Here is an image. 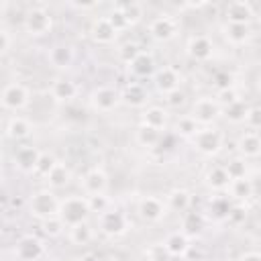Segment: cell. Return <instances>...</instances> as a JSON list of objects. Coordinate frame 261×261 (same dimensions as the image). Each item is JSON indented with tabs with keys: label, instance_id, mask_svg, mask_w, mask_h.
Listing matches in <instances>:
<instances>
[{
	"label": "cell",
	"instance_id": "obj_1",
	"mask_svg": "<svg viewBox=\"0 0 261 261\" xmlns=\"http://www.w3.org/2000/svg\"><path fill=\"white\" fill-rule=\"evenodd\" d=\"M59 200L55 196L53 190H37L31 198H29V214L37 220H47L51 216H57L59 214Z\"/></svg>",
	"mask_w": 261,
	"mask_h": 261
},
{
	"label": "cell",
	"instance_id": "obj_2",
	"mask_svg": "<svg viewBox=\"0 0 261 261\" xmlns=\"http://www.w3.org/2000/svg\"><path fill=\"white\" fill-rule=\"evenodd\" d=\"M90 212L92 210H90L88 198H84V196H67L59 204V216L67 226H75V224L88 222Z\"/></svg>",
	"mask_w": 261,
	"mask_h": 261
},
{
	"label": "cell",
	"instance_id": "obj_3",
	"mask_svg": "<svg viewBox=\"0 0 261 261\" xmlns=\"http://www.w3.org/2000/svg\"><path fill=\"white\" fill-rule=\"evenodd\" d=\"M22 27L27 31V35L31 37H43L47 33H51L53 29V16L47 8L43 6H33L24 12V18H22Z\"/></svg>",
	"mask_w": 261,
	"mask_h": 261
},
{
	"label": "cell",
	"instance_id": "obj_4",
	"mask_svg": "<svg viewBox=\"0 0 261 261\" xmlns=\"http://www.w3.org/2000/svg\"><path fill=\"white\" fill-rule=\"evenodd\" d=\"M192 143H194L198 153H202L206 157H212L222 149V133L214 126H206V128H200L196 133Z\"/></svg>",
	"mask_w": 261,
	"mask_h": 261
},
{
	"label": "cell",
	"instance_id": "obj_5",
	"mask_svg": "<svg viewBox=\"0 0 261 261\" xmlns=\"http://www.w3.org/2000/svg\"><path fill=\"white\" fill-rule=\"evenodd\" d=\"M29 102H31V92H29V88L24 84L12 82L2 90V106H4V110L18 112V110L27 108Z\"/></svg>",
	"mask_w": 261,
	"mask_h": 261
},
{
	"label": "cell",
	"instance_id": "obj_6",
	"mask_svg": "<svg viewBox=\"0 0 261 261\" xmlns=\"http://www.w3.org/2000/svg\"><path fill=\"white\" fill-rule=\"evenodd\" d=\"M100 230L106 234V237H122L128 232L130 228V222H128V216L120 210H114L110 208L108 212L100 214Z\"/></svg>",
	"mask_w": 261,
	"mask_h": 261
},
{
	"label": "cell",
	"instance_id": "obj_7",
	"mask_svg": "<svg viewBox=\"0 0 261 261\" xmlns=\"http://www.w3.org/2000/svg\"><path fill=\"white\" fill-rule=\"evenodd\" d=\"M122 100V94L118 92V90H114V88H110V86H98V88H94L92 90V94H90V104H92V108L96 110V112H112L116 106H118V102Z\"/></svg>",
	"mask_w": 261,
	"mask_h": 261
},
{
	"label": "cell",
	"instance_id": "obj_8",
	"mask_svg": "<svg viewBox=\"0 0 261 261\" xmlns=\"http://www.w3.org/2000/svg\"><path fill=\"white\" fill-rule=\"evenodd\" d=\"M222 114V106L212 96H202L192 104V116L198 124H212Z\"/></svg>",
	"mask_w": 261,
	"mask_h": 261
},
{
	"label": "cell",
	"instance_id": "obj_9",
	"mask_svg": "<svg viewBox=\"0 0 261 261\" xmlns=\"http://www.w3.org/2000/svg\"><path fill=\"white\" fill-rule=\"evenodd\" d=\"M177 33H179V22L171 14H159L149 24V35L159 43H167L175 39Z\"/></svg>",
	"mask_w": 261,
	"mask_h": 261
},
{
	"label": "cell",
	"instance_id": "obj_10",
	"mask_svg": "<svg viewBox=\"0 0 261 261\" xmlns=\"http://www.w3.org/2000/svg\"><path fill=\"white\" fill-rule=\"evenodd\" d=\"M14 255L18 261H39L45 255V245L39 237L24 234L22 239H18L14 247Z\"/></svg>",
	"mask_w": 261,
	"mask_h": 261
},
{
	"label": "cell",
	"instance_id": "obj_11",
	"mask_svg": "<svg viewBox=\"0 0 261 261\" xmlns=\"http://www.w3.org/2000/svg\"><path fill=\"white\" fill-rule=\"evenodd\" d=\"M167 204L157 196H143L137 204V212L145 222H159L165 216Z\"/></svg>",
	"mask_w": 261,
	"mask_h": 261
},
{
	"label": "cell",
	"instance_id": "obj_12",
	"mask_svg": "<svg viewBox=\"0 0 261 261\" xmlns=\"http://www.w3.org/2000/svg\"><path fill=\"white\" fill-rule=\"evenodd\" d=\"M186 51L194 61H208L214 55V43L206 35H192L186 43Z\"/></svg>",
	"mask_w": 261,
	"mask_h": 261
},
{
	"label": "cell",
	"instance_id": "obj_13",
	"mask_svg": "<svg viewBox=\"0 0 261 261\" xmlns=\"http://www.w3.org/2000/svg\"><path fill=\"white\" fill-rule=\"evenodd\" d=\"M90 37H92L94 43H98V45H110V43H114V39L118 37V31L114 29V24L110 22L108 16H98V18L92 20Z\"/></svg>",
	"mask_w": 261,
	"mask_h": 261
},
{
	"label": "cell",
	"instance_id": "obj_14",
	"mask_svg": "<svg viewBox=\"0 0 261 261\" xmlns=\"http://www.w3.org/2000/svg\"><path fill=\"white\" fill-rule=\"evenodd\" d=\"M82 188L88 196H94V194H106L108 190V175L102 167H92L84 173L82 177Z\"/></svg>",
	"mask_w": 261,
	"mask_h": 261
},
{
	"label": "cell",
	"instance_id": "obj_15",
	"mask_svg": "<svg viewBox=\"0 0 261 261\" xmlns=\"http://www.w3.org/2000/svg\"><path fill=\"white\" fill-rule=\"evenodd\" d=\"M153 77H155V86L161 94H169L173 90H179V86H181V73L171 65L159 67Z\"/></svg>",
	"mask_w": 261,
	"mask_h": 261
},
{
	"label": "cell",
	"instance_id": "obj_16",
	"mask_svg": "<svg viewBox=\"0 0 261 261\" xmlns=\"http://www.w3.org/2000/svg\"><path fill=\"white\" fill-rule=\"evenodd\" d=\"M163 251L173 257V259H181L188 255L190 251V234H186L184 230H175V232H169L163 241Z\"/></svg>",
	"mask_w": 261,
	"mask_h": 261
},
{
	"label": "cell",
	"instance_id": "obj_17",
	"mask_svg": "<svg viewBox=\"0 0 261 261\" xmlns=\"http://www.w3.org/2000/svg\"><path fill=\"white\" fill-rule=\"evenodd\" d=\"M224 16H226V22H234V24H249L255 16V10L251 6V2L247 0H234L226 6L224 10Z\"/></svg>",
	"mask_w": 261,
	"mask_h": 261
},
{
	"label": "cell",
	"instance_id": "obj_18",
	"mask_svg": "<svg viewBox=\"0 0 261 261\" xmlns=\"http://www.w3.org/2000/svg\"><path fill=\"white\" fill-rule=\"evenodd\" d=\"M33 122L29 120V118H24V116H10L8 120H6V124H4V133H6V137L8 139H12V141H24V139H29L31 135H33Z\"/></svg>",
	"mask_w": 261,
	"mask_h": 261
},
{
	"label": "cell",
	"instance_id": "obj_19",
	"mask_svg": "<svg viewBox=\"0 0 261 261\" xmlns=\"http://www.w3.org/2000/svg\"><path fill=\"white\" fill-rule=\"evenodd\" d=\"M47 59H49V63H51L53 67H57V69H69V67L73 65L75 53H73V49H71L67 43H57V45H53V47L49 49Z\"/></svg>",
	"mask_w": 261,
	"mask_h": 261
},
{
	"label": "cell",
	"instance_id": "obj_20",
	"mask_svg": "<svg viewBox=\"0 0 261 261\" xmlns=\"http://www.w3.org/2000/svg\"><path fill=\"white\" fill-rule=\"evenodd\" d=\"M77 96V86L73 80L69 77H57L53 84H51V98L55 102H71L73 98Z\"/></svg>",
	"mask_w": 261,
	"mask_h": 261
},
{
	"label": "cell",
	"instance_id": "obj_21",
	"mask_svg": "<svg viewBox=\"0 0 261 261\" xmlns=\"http://www.w3.org/2000/svg\"><path fill=\"white\" fill-rule=\"evenodd\" d=\"M41 157V151L37 147H31V145H24L20 147L16 153H14V163L20 171L24 173H33L35 167H37V161Z\"/></svg>",
	"mask_w": 261,
	"mask_h": 261
},
{
	"label": "cell",
	"instance_id": "obj_22",
	"mask_svg": "<svg viewBox=\"0 0 261 261\" xmlns=\"http://www.w3.org/2000/svg\"><path fill=\"white\" fill-rule=\"evenodd\" d=\"M128 69L135 77H149V75H155V59L149 51H141L130 63H128Z\"/></svg>",
	"mask_w": 261,
	"mask_h": 261
},
{
	"label": "cell",
	"instance_id": "obj_23",
	"mask_svg": "<svg viewBox=\"0 0 261 261\" xmlns=\"http://www.w3.org/2000/svg\"><path fill=\"white\" fill-rule=\"evenodd\" d=\"M141 124L151 126V128H155V130L161 133L167 126V110L161 108V106H149V108H145L143 114H141Z\"/></svg>",
	"mask_w": 261,
	"mask_h": 261
},
{
	"label": "cell",
	"instance_id": "obj_24",
	"mask_svg": "<svg viewBox=\"0 0 261 261\" xmlns=\"http://www.w3.org/2000/svg\"><path fill=\"white\" fill-rule=\"evenodd\" d=\"M122 100H124L128 106H137V108H139V106H145V104H147L149 92L145 90L143 84L130 82V84H126L124 90H122Z\"/></svg>",
	"mask_w": 261,
	"mask_h": 261
},
{
	"label": "cell",
	"instance_id": "obj_25",
	"mask_svg": "<svg viewBox=\"0 0 261 261\" xmlns=\"http://www.w3.org/2000/svg\"><path fill=\"white\" fill-rule=\"evenodd\" d=\"M206 186L210 188V190H214V192H224V190H228V186H230V177H228V173H226V169H224V165H214V167H210L208 171H206Z\"/></svg>",
	"mask_w": 261,
	"mask_h": 261
},
{
	"label": "cell",
	"instance_id": "obj_26",
	"mask_svg": "<svg viewBox=\"0 0 261 261\" xmlns=\"http://www.w3.org/2000/svg\"><path fill=\"white\" fill-rule=\"evenodd\" d=\"M237 149H239V153L243 155V157H257V155H261V137L257 135V133H245V135H241L239 137V141H237Z\"/></svg>",
	"mask_w": 261,
	"mask_h": 261
},
{
	"label": "cell",
	"instance_id": "obj_27",
	"mask_svg": "<svg viewBox=\"0 0 261 261\" xmlns=\"http://www.w3.org/2000/svg\"><path fill=\"white\" fill-rule=\"evenodd\" d=\"M222 31H224V39H226L230 45H234V47L245 45V43H249V39H251V27H249V24L226 22Z\"/></svg>",
	"mask_w": 261,
	"mask_h": 261
},
{
	"label": "cell",
	"instance_id": "obj_28",
	"mask_svg": "<svg viewBox=\"0 0 261 261\" xmlns=\"http://www.w3.org/2000/svg\"><path fill=\"white\" fill-rule=\"evenodd\" d=\"M165 204H167L169 210L186 214L190 210V206H192V194L188 190H184V188H175V190H171L167 194V202Z\"/></svg>",
	"mask_w": 261,
	"mask_h": 261
},
{
	"label": "cell",
	"instance_id": "obj_29",
	"mask_svg": "<svg viewBox=\"0 0 261 261\" xmlns=\"http://www.w3.org/2000/svg\"><path fill=\"white\" fill-rule=\"evenodd\" d=\"M228 190H230V196H232L234 200L245 202V200H249V198L253 196L255 186H253V181H251L249 177H241V179H232L230 186H228Z\"/></svg>",
	"mask_w": 261,
	"mask_h": 261
},
{
	"label": "cell",
	"instance_id": "obj_30",
	"mask_svg": "<svg viewBox=\"0 0 261 261\" xmlns=\"http://www.w3.org/2000/svg\"><path fill=\"white\" fill-rule=\"evenodd\" d=\"M69 179H71V171H69V167L65 165V163H57L55 165V169L47 175V184L53 188V190H59V188H65L67 184H69Z\"/></svg>",
	"mask_w": 261,
	"mask_h": 261
},
{
	"label": "cell",
	"instance_id": "obj_31",
	"mask_svg": "<svg viewBox=\"0 0 261 261\" xmlns=\"http://www.w3.org/2000/svg\"><path fill=\"white\" fill-rule=\"evenodd\" d=\"M232 204L228 202L226 196H214L210 202H208V212L214 220H226L228 218V212H230Z\"/></svg>",
	"mask_w": 261,
	"mask_h": 261
},
{
	"label": "cell",
	"instance_id": "obj_32",
	"mask_svg": "<svg viewBox=\"0 0 261 261\" xmlns=\"http://www.w3.org/2000/svg\"><path fill=\"white\" fill-rule=\"evenodd\" d=\"M249 108H251V106H247V104H245V100H237V102H232V104L224 106V108H222V114L226 116V120H228V122L239 124V122H245Z\"/></svg>",
	"mask_w": 261,
	"mask_h": 261
},
{
	"label": "cell",
	"instance_id": "obj_33",
	"mask_svg": "<svg viewBox=\"0 0 261 261\" xmlns=\"http://www.w3.org/2000/svg\"><path fill=\"white\" fill-rule=\"evenodd\" d=\"M92 239H94V230H92L90 222H82V224L69 226V241H71L73 245L84 247V245H88Z\"/></svg>",
	"mask_w": 261,
	"mask_h": 261
},
{
	"label": "cell",
	"instance_id": "obj_34",
	"mask_svg": "<svg viewBox=\"0 0 261 261\" xmlns=\"http://www.w3.org/2000/svg\"><path fill=\"white\" fill-rule=\"evenodd\" d=\"M135 139L141 147H155L159 141H161V133L151 128V126H145V124H139L137 133H135Z\"/></svg>",
	"mask_w": 261,
	"mask_h": 261
},
{
	"label": "cell",
	"instance_id": "obj_35",
	"mask_svg": "<svg viewBox=\"0 0 261 261\" xmlns=\"http://www.w3.org/2000/svg\"><path fill=\"white\" fill-rule=\"evenodd\" d=\"M198 130H200V124L196 122V118L192 114H186L175 122V133L184 139H194Z\"/></svg>",
	"mask_w": 261,
	"mask_h": 261
},
{
	"label": "cell",
	"instance_id": "obj_36",
	"mask_svg": "<svg viewBox=\"0 0 261 261\" xmlns=\"http://www.w3.org/2000/svg\"><path fill=\"white\" fill-rule=\"evenodd\" d=\"M59 161H57V157L53 155V153H47V151H41V157H39V161H37V167H35V175H39V177H45L47 179V175L55 169V165H57Z\"/></svg>",
	"mask_w": 261,
	"mask_h": 261
},
{
	"label": "cell",
	"instance_id": "obj_37",
	"mask_svg": "<svg viewBox=\"0 0 261 261\" xmlns=\"http://www.w3.org/2000/svg\"><path fill=\"white\" fill-rule=\"evenodd\" d=\"M118 8L122 10V14L126 16L130 27H135L143 18V4H139V2H122V4H118Z\"/></svg>",
	"mask_w": 261,
	"mask_h": 261
},
{
	"label": "cell",
	"instance_id": "obj_38",
	"mask_svg": "<svg viewBox=\"0 0 261 261\" xmlns=\"http://www.w3.org/2000/svg\"><path fill=\"white\" fill-rule=\"evenodd\" d=\"M204 228V214L200 212H186L184 214V232L194 234Z\"/></svg>",
	"mask_w": 261,
	"mask_h": 261
},
{
	"label": "cell",
	"instance_id": "obj_39",
	"mask_svg": "<svg viewBox=\"0 0 261 261\" xmlns=\"http://www.w3.org/2000/svg\"><path fill=\"white\" fill-rule=\"evenodd\" d=\"M224 169H226V173H228L230 181H232V179L247 177V163H245V159H241V157H234V159L226 161Z\"/></svg>",
	"mask_w": 261,
	"mask_h": 261
},
{
	"label": "cell",
	"instance_id": "obj_40",
	"mask_svg": "<svg viewBox=\"0 0 261 261\" xmlns=\"http://www.w3.org/2000/svg\"><path fill=\"white\" fill-rule=\"evenodd\" d=\"M65 226H67V224L61 220L59 214H57V216H51V218H47V220L41 222V228H43V232H45L47 237H59Z\"/></svg>",
	"mask_w": 261,
	"mask_h": 261
},
{
	"label": "cell",
	"instance_id": "obj_41",
	"mask_svg": "<svg viewBox=\"0 0 261 261\" xmlns=\"http://www.w3.org/2000/svg\"><path fill=\"white\" fill-rule=\"evenodd\" d=\"M88 204H90V210L96 212V214H104L110 210V198L106 194H94V196H88Z\"/></svg>",
	"mask_w": 261,
	"mask_h": 261
},
{
	"label": "cell",
	"instance_id": "obj_42",
	"mask_svg": "<svg viewBox=\"0 0 261 261\" xmlns=\"http://www.w3.org/2000/svg\"><path fill=\"white\" fill-rule=\"evenodd\" d=\"M143 49L139 47V43H135V41H128V43H124L120 49H118V57H120V61H124L126 65L141 53Z\"/></svg>",
	"mask_w": 261,
	"mask_h": 261
},
{
	"label": "cell",
	"instance_id": "obj_43",
	"mask_svg": "<svg viewBox=\"0 0 261 261\" xmlns=\"http://www.w3.org/2000/svg\"><path fill=\"white\" fill-rule=\"evenodd\" d=\"M108 18H110V22L114 24V29H116L118 33H120V31H126V29L130 27V24H128V20H126V16L122 14V10H120L118 6H114V8H112V12L108 14Z\"/></svg>",
	"mask_w": 261,
	"mask_h": 261
},
{
	"label": "cell",
	"instance_id": "obj_44",
	"mask_svg": "<svg viewBox=\"0 0 261 261\" xmlns=\"http://www.w3.org/2000/svg\"><path fill=\"white\" fill-rule=\"evenodd\" d=\"M232 226H239V224H243L245 220H247V208L243 206V204H234L232 208H230V212H228V218H226Z\"/></svg>",
	"mask_w": 261,
	"mask_h": 261
},
{
	"label": "cell",
	"instance_id": "obj_45",
	"mask_svg": "<svg viewBox=\"0 0 261 261\" xmlns=\"http://www.w3.org/2000/svg\"><path fill=\"white\" fill-rule=\"evenodd\" d=\"M245 122H247L249 128H253V130H261V106H251L249 112H247Z\"/></svg>",
	"mask_w": 261,
	"mask_h": 261
},
{
	"label": "cell",
	"instance_id": "obj_46",
	"mask_svg": "<svg viewBox=\"0 0 261 261\" xmlns=\"http://www.w3.org/2000/svg\"><path fill=\"white\" fill-rule=\"evenodd\" d=\"M218 102H220V106L224 108V106H228V104H232V102H237V100H241V96H239V92L234 90V86L232 88H226V90H220L218 92V98H216Z\"/></svg>",
	"mask_w": 261,
	"mask_h": 261
},
{
	"label": "cell",
	"instance_id": "obj_47",
	"mask_svg": "<svg viewBox=\"0 0 261 261\" xmlns=\"http://www.w3.org/2000/svg\"><path fill=\"white\" fill-rule=\"evenodd\" d=\"M165 104H167L169 108H179V106L186 104V94H184L181 90H173V92L165 94Z\"/></svg>",
	"mask_w": 261,
	"mask_h": 261
},
{
	"label": "cell",
	"instance_id": "obj_48",
	"mask_svg": "<svg viewBox=\"0 0 261 261\" xmlns=\"http://www.w3.org/2000/svg\"><path fill=\"white\" fill-rule=\"evenodd\" d=\"M10 47H12V35H10V31L6 27H2L0 29V53L6 55L10 51Z\"/></svg>",
	"mask_w": 261,
	"mask_h": 261
},
{
	"label": "cell",
	"instance_id": "obj_49",
	"mask_svg": "<svg viewBox=\"0 0 261 261\" xmlns=\"http://www.w3.org/2000/svg\"><path fill=\"white\" fill-rule=\"evenodd\" d=\"M214 84H216L218 92L220 90H226V88H232V75L228 71H220V73L214 75Z\"/></svg>",
	"mask_w": 261,
	"mask_h": 261
},
{
	"label": "cell",
	"instance_id": "obj_50",
	"mask_svg": "<svg viewBox=\"0 0 261 261\" xmlns=\"http://www.w3.org/2000/svg\"><path fill=\"white\" fill-rule=\"evenodd\" d=\"M239 261H261V253H257V251H249V253L241 255Z\"/></svg>",
	"mask_w": 261,
	"mask_h": 261
},
{
	"label": "cell",
	"instance_id": "obj_51",
	"mask_svg": "<svg viewBox=\"0 0 261 261\" xmlns=\"http://www.w3.org/2000/svg\"><path fill=\"white\" fill-rule=\"evenodd\" d=\"M77 261H102V259L96 253H84V255L77 257Z\"/></svg>",
	"mask_w": 261,
	"mask_h": 261
},
{
	"label": "cell",
	"instance_id": "obj_52",
	"mask_svg": "<svg viewBox=\"0 0 261 261\" xmlns=\"http://www.w3.org/2000/svg\"><path fill=\"white\" fill-rule=\"evenodd\" d=\"M257 90H259V92H261V73H259V75H257Z\"/></svg>",
	"mask_w": 261,
	"mask_h": 261
}]
</instances>
